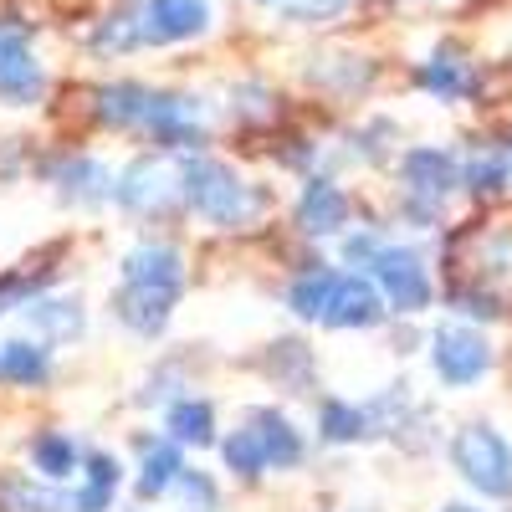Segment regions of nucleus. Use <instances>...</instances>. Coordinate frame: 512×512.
<instances>
[{
	"mask_svg": "<svg viewBox=\"0 0 512 512\" xmlns=\"http://www.w3.org/2000/svg\"><path fill=\"white\" fill-rule=\"evenodd\" d=\"M180 169H185V200L210 226H246L262 216V195L246 180H236V169H226L221 159H185Z\"/></svg>",
	"mask_w": 512,
	"mask_h": 512,
	"instance_id": "1",
	"label": "nucleus"
},
{
	"mask_svg": "<svg viewBox=\"0 0 512 512\" xmlns=\"http://www.w3.org/2000/svg\"><path fill=\"white\" fill-rule=\"evenodd\" d=\"M451 461L482 497H512V446L492 425H461L451 441Z\"/></svg>",
	"mask_w": 512,
	"mask_h": 512,
	"instance_id": "2",
	"label": "nucleus"
},
{
	"mask_svg": "<svg viewBox=\"0 0 512 512\" xmlns=\"http://www.w3.org/2000/svg\"><path fill=\"white\" fill-rule=\"evenodd\" d=\"M118 205L134 210V216H164L169 205L185 195V169L169 159H134L118 180Z\"/></svg>",
	"mask_w": 512,
	"mask_h": 512,
	"instance_id": "3",
	"label": "nucleus"
},
{
	"mask_svg": "<svg viewBox=\"0 0 512 512\" xmlns=\"http://www.w3.org/2000/svg\"><path fill=\"white\" fill-rule=\"evenodd\" d=\"M144 47H175L210 31V0H128Z\"/></svg>",
	"mask_w": 512,
	"mask_h": 512,
	"instance_id": "4",
	"label": "nucleus"
},
{
	"mask_svg": "<svg viewBox=\"0 0 512 512\" xmlns=\"http://www.w3.org/2000/svg\"><path fill=\"white\" fill-rule=\"evenodd\" d=\"M369 267H374L379 292L390 297V308L420 313L425 303H431V277H425V262H420L410 246H379Z\"/></svg>",
	"mask_w": 512,
	"mask_h": 512,
	"instance_id": "5",
	"label": "nucleus"
},
{
	"mask_svg": "<svg viewBox=\"0 0 512 512\" xmlns=\"http://www.w3.org/2000/svg\"><path fill=\"white\" fill-rule=\"evenodd\" d=\"M431 364L446 384H477L487 369H492V349L477 328H461V323H446L436 328L431 338Z\"/></svg>",
	"mask_w": 512,
	"mask_h": 512,
	"instance_id": "6",
	"label": "nucleus"
},
{
	"mask_svg": "<svg viewBox=\"0 0 512 512\" xmlns=\"http://www.w3.org/2000/svg\"><path fill=\"white\" fill-rule=\"evenodd\" d=\"M41 88H47V77H41L31 41L21 31H0V103L31 108L41 98Z\"/></svg>",
	"mask_w": 512,
	"mask_h": 512,
	"instance_id": "7",
	"label": "nucleus"
},
{
	"mask_svg": "<svg viewBox=\"0 0 512 512\" xmlns=\"http://www.w3.org/2000/svg\"><path fill=\"white\" fill-rule=\"evenodd\" d=\"M144 134H154V144L164 149H200L205 144V128H200V113L190 98H175V93H149V108H144Z\"/></svg>",
	"mask_w": 512,
	"mask_h": 512,
	"instance_id": "8",
	"label": "nucleus"
},
{
	"mask_svg": "<svg viewBox=\"0 0 512 512\" xmlns=\"http://www.w3.org/2000/svg\"><path fill=\"white\" fill-rule=\"evenodd\" d=\"M400 175H405V190L425 205L436 210L451 190H456V159L446 149H410L400 159Z\"/></svg>",
	"mask_w": 512,
	"mask_h": 512,
	"instance_id": "9",
	"label": "nucleus"
},
{
	"mask_svg": "<svg viewBox=\"0 0 512 512\" xmlns=\"http://www.w3.org/2000/svg\"><path fill=\"white\" fill-rule=\"evenodd\" d=\"M384 318V297L369 277H338L333 297H328V313L323 323L328 328H374Z\"/></svg>",
	"mask_w": 512,
	"mask_h": 512,
	"instance_id": "10",
	"label": "nucleus"
},
{
	"mask_svg": "<svg viewBox=\"0 0 512 512\" xmlns=\"http://www.w3.org/2000/svg\"><path fill=\"white\" fill-rule=\"evenodd\" d=\"M113 313H118L123 328L154 338V333H164L169 313H175V292H159V287H144V282H123V292L113 297Z\"/></svg>",
	"mask_w": 512,
	"mask_h": 512,
	"instance_id": "11",
	"label": "nucleus"
},
{
	"mask_svg": "<svg viewBox=\"0 0 512 512\" xmlns=\"http://www.w3.org/2000/svg\"><path fill=\"white\" fill-rule=\"evenodd\" d=\"M123 282H144V287H159V292L180 297V287H185V256L175 246L144 241V246H134L123 256Z\"/></svg>",
	"mask_w": 512,
	"mask_h": 512,
	"instance_id": "12",
	"label": "nucleus"
},
{
	"mask_svg": "<svg viewBox=\"0 0 512 512\" xmlns=\"http://www.w3.org/2000/svg\"><path fill=\"white\" fill-rule=\"evenodd\" d=\"M420 88L441 98V103H456V98H472L477 93V67L466 62L461 52L441 47L431 62H420Z\"/></svg>",
	"mask_w": 512,
	"mask_h": 512,
	"instance_id": "13",
	"label": "nucleus"
},
{
	"mask_svg": "<svg viewBox=\"0 0 512 512\" xmlns=\"http://www.w3.org/2000/svg\"><path fill=\"white\" fill-rule=\"evenodd\" d=\"M344 221H349V195L333 180H313L303 190V200H297V226H303L308 236H333Z\"/></svg>",
	"mask_w": 512,
	"mask_h": 512,
	"instance_id": "14",
	"label": "nucleus"
},
{
	"mask_svg": "<svg viewBox=\"0 0 512 512\" xmlns=\"http://www.w3.org/2000/svg\"><path fill=\"white\" fill-rule=\"evenodd\" d=\"M52 180H57L62 195L77 200V205H98V200L113 195V175H108L98 159H67V164L52 169Z\"/></svg>",
	"mask_w": 512,
	"mask_h": 512,
	"instance_id": "15",
	"label": "nucleus"
},
{
	"mask_svg": "<svg viewBox=\"0 0 512 512\" xmlns=\"http://www.w3.org/2000/svg\"><path fill=\"white\" fill-rule=\"evenodd\" d=\"M251 431L267 451V466H297L303 461V436L292 431V420L277 410H251Z\"/></svg>",
	"mask_w": 512,
	"mask_h": 512,
	"instance_id": "16",
	"label": "nucleus"
},
{
	"mask_svg": "<svg viewBox=\"0 0 512 512\" xmlns=\"http://www.w3.org/2000/svg\"><path fill=\"white\" fill-rule=\"evenodd\" d=\"M180 472H185L180 441H149V446H144V466H139V497H144V502L164 497L169 487H175Z\"/></svg>",
	"mask_w": 512,
	"mask_h": 512,
	"instance_id": "17",
	"label": "nucleus"
},
{
	"mask_svg": "<svg viewBox=\"0 0 512 512\" xmlns=\"http://www.w3.org/2000/svg\"><path fill=\"white\" fill-rule=\"evenodd\" d=\"M144 108H149V88H139V82H113V88L98 93V118L113 128H139Z\"/></svg>",
	"mask_w": 512,
	"mask_h": 512,
	"instance_id": "18",
	"label": "nucleus"
},
{
	"mask_svg": "<svg viewBox=\"0 0 512 512\" xmlns=\"http://www.w3.org/2000/svg\"><path fill=\"white\" fill-rule=\"evenodd\" d=\"M169 436H175L180 446H210L216 441V410H210L205 400H180L169 405Z\"/></svg>",
	"mask_w": 512,
	"mask_h": 512,
	"instance_id": "19",
	"label": "nucleus"
},
{
	"mask_svg": "<svg viewBox=\"0 0 512 512\" xmlns=\"http://www.w3.org/2000/svg\"><path fill=\"white\" fill-rule=\"evenodd\" d=\"M333 287H338V272H328V267L303 272V277H297V282L287 287V308H292L297 318H323V313H328Z\"/></svg>",
	"mask_w": 512,
	"mask_h": 512,
	"instance_id": "20",
	"label": "nucleus"
},
{
	"mask_svg": "<svg viewBox=\"0 0 512 512\" xmlns=\"http://www.w3.org/2000/svg\"><path fill=\"white\" fill-rule=\"evenodd\" d=\"M113 492H118V461L103 456V451H93L88 456V487L72 497V507L77 512H108L113 507Z\"/></svg>",
	"mask_w": 512,
	"mask_h": 512,
	"instance_id": "21",
	"label": "nucleus"
},
{
	"mask_svg": "<svg viewBox=\"0 0 512 512\" xmlns=\"http://www.w3.org/2000/svg\"><path fill=\"white\" fill-rule=\"evenodd\" d=\"M26 318H31L36 333H47V338H77V333H82V308H77V303H62V297L26 303Z\"/></svg>",
	"mask_w": 512,
	"mask_h": 512,
	"instance_id": "22",
	"label": "nucleus"
},
{
	"mask_svg": "<svg viewBox=\"0 0 512 512\" xmlns=\"http://www.w3.org/2000/svg\"><path fill=\"white\" fill-rule=\"evenodd\" d=\"M0 374H6L11 384H41L52 374L47 349H36V344H0Z\"/></svg>",
	"mask_w": 512,
	"mask_h": 512,
	"instance_id": "23",
	"label": "nucleus"
},
{
	"mask_svg": "<svg viewBox=\"0 0 512 512\" xmlns=\"http://www.w3.org/2000/svg\"><path fill=\"white\" fill-rule=\"evenodd\" d=\"M31 461H36L41 477L62 482V477H72V466L82 461V451L72 446V436H41V441L31 446Z\"/></svg>",
	"mask_w": 512,
	"mask_h": 512,
	"instance_id": "24",
	"label": "nucleus"
},
{
	"mask_svg": "<svg viewBox=\"0 0 512 512\" xmlns=\"http://www.w3.org/2000/svg\"><path fill=\"white\" fill-rule=\"evenodd\" d=\"M318 431L328 441H359V436H369V410L344 405V400H328L323 415H318Z\"/></svg>",
	"mask_w": 512,
	"mask_h": 512,
	"instance_id": "25",
	"label": "nucleus"
},
{
	"mask_svg": "<svg viewBox=\"0 0 512 512\" xmlns=\"http://www.w3.org/2000/svg\"><path fill=\"white\" fill-rule=\"evenodd\" d=\"M0 497H6V507L11 512H77L67 497H57V492H47V487H31V482H0Z\"/></svg>",
	"mask_w": 512,
	"mask_h": 512,
	"instance_id": "26",
	"label": "nucleus"
},
{
	"mask_svg": "<svg viewBox=\"0 0 512 512\" xmlns=\"http://www.w3.org/2000/svg\"><path fill=\"white\" fill-rule=\"evenodd\" d=\"M221 456H226V466L236 477H262L267 472V451H262V441H256V431L246 425V431H236L226 446H221Z\"/></svg>",
	"mask_w": 512,
	"mask_h": 512,
	"instance_id": "27",
	"label": "nucleus"
},
{
	"mask_svg": "<svg viewBox=\"0 0 512 512\" xmlns=\"http://www.w3.org/2000/svg\"><path fill=\"white\" fill-rule=\"evenodd\" d=\"M175 497H180L185 512H221V492H216V482H210L205 472H180L175 477Z\"/></svg>",
	"mask_w": 512,
	"mask_h": 512,
	"instance_id": "28",
	"label": "nucleus"
},
{
	"mask_svg": "<svg viewBox=\"0 0 512 512\" xmlns=\"http://www.w3.org/2000/svg\"><path fill=\"white\" fill-rule=\"evenodd\" d=\"M354 6V0H287L282 6V16L292 21V26H328V21H338Z\"/></svg>",
	"mask_w": 512,
	"mask_h": 512,
	"instance_id": "29",
	"label": "nucleus"
},
{
	"mask_svg": "<svg viewBox=\"0 0 512 512\" xmlns=\"http://www.w3.org/2000/svg\"><path fill=\"white\" fill-rule=\"evenodd\" d=\"M466 185H472L477 195H497L507 185V159L502 154H477L472 164H466Z\"/></svg>",
	"mask_w": 512,
	"mask_h": 512,
	"instance_id": "30",
	"label": "nucleus"
},
{
	"mask_svg": "<svg viewBox=\"0 0 512 512\" xmlns=\"http://www.w3.org/2000/svg\"><path fill=\"white\" fill-rule=\"evenodd\" d=\"M31 297H36V282H31V277H0V313L26 308Z\"/></svg>",
	"mask_w": 512,
	"mask_h": 512,
	"instance_id": "31",
	"label": "nucleus"
},
{
	"mask_svg": "<svg viewBox=\"0 0 512 512\" xmlns=\"http://www.w3.org/2000/svg\"><path fill=\"white\" fill-rule=\"evenodd\" d=\"M441 512H477V507H466V502H451V507H441Z\"/></svg>",
	"mask_w": 512,
	"mask_h": 512,
	"instance_id": "32",
	"label": "nucleus"
},
{
	"mask_svg": "<svg viewBox=\"0 0 512 512\" xmlns=\"http://www.w3.org/2000/svg\"><path fill=\"white\" fill-rule=\"evenodd\" d=\"M256 6H287V0H256Z\"/></svg>",
	"mask_w": 512,
	"mask_h": 512,
	"instance_id": "33",
	"label": "nucleus"
}]
</instances>
